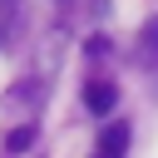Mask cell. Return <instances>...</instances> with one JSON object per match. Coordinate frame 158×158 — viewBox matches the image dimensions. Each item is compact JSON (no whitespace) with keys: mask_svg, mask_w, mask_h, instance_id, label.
Masks as SVG:
<instances>
[{"mask_svg":"<svg viewBox=\"0 0 158 158\" xmlns=\"http://www.w3.org/2000/svg\"><path fill=\"white\" fill-rule=\"evenodd\" d=\"M128 153V123L123 118H109L99 128V143H94V158H123Z\"/></svg>","mask_w":158,"mask_h":158,"instance_id":"obj_1","label":"cell"},{"mask_svg":"<svg viewBox=\"0 0 158 158\" xmlns=\"http://www.w3.org/2000/svg\"><path fill=\"white\" fill-rule=\"evenodd\" d=\"M84 104H89V114H109V109L118 104L114 79H89V84H84Z\"/></svg>","mask_w":158,"mask_h":158,"instance_id":"obj_2","label":"cell"},{"mask_svg":"<svg viewBox=\"0 0 158 158\" xmlns=\"http://www.w3.org/2000/svg\"><path fill=\"white\" fill-rule=\"evenodd\" d=\"M133 54H138V69H148V74L158 79V15L143 25V35H138V49H133Z\"/></svg>","mask_w":158,"mask_h":158,"instance_id":"obj_3","label":"cell"},{"mask_svg":"<svg viewBox=\"0 0 158 158\" xmlns=\"http://www.w3.org/2000/svg\"><path fill=\"white\" fill-rule=\"evenodd\" d=\"M30 143H35V123H30V118H25V123H20V128H10V138H5V153H25V148H30Z\"/></svg>","mask_w":158,"mask_h":158,"instance_id":"obj_4","label":"cell"}]
</instances>
